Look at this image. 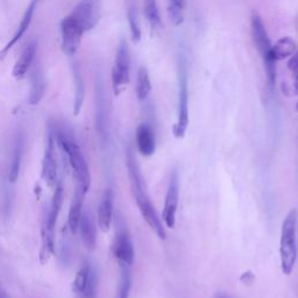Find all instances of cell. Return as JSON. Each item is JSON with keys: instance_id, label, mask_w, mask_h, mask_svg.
<instances>
[{"instance_id": "obj_1", "label": "cell", "mask_w": 298, "mask_h": 298, "mask_svg": "<svg viewBox=\"0 0 298 298\" xmlns=\"http://www.w3.org/2000/svg\"><path fill=\"white\" fill-rule=\"evenodd\" d=\"M126 166L128 171V177H130L132 193L134 196V199L138 205L139 211L142 216L143 220L148 224L153 232L158 235L161 240L166 239V229H164L162 220L160 219L158 213L155 211L154 205H153L151 198H149L146 184L142 175H141L140 168L136 162L135 156L133 154L132 149H128L126 154Z\"/></svg>"}, {"instance_id": "obj_2", "label": "cell", "mask_w": 298, "mask_h": 298, "mask_svg": "<svg viewBox=\"0 0 298 298\" xmlns=\"http://www.w3.org/2000/svg\"><path fill=\"white\" fill-rule=\"evenodd\" d=\"M50 128L54 133L55 141L62 148L64 154L69 160V164L75 174L77 185L87 192L91 185L90 169H88L85 156H84L74 133L70 128H68L66 125L62 124L50 125Z\"/></svg>"}, {"instance_id": "obj_3", "label": "cell", "mask_w": 298, "mask_h": 298, "mask_svg": "<svg viewBox=\"0 0 298 298\" xmlns=\"http://www.w3.org/2000/svg\"><path fill=\"white\" fill-rule=\"evenodd\" d=\"M297 223L298 211L292 208L282 223L280 235L281 271L284 275H290L296 265L298 255Z\"/></svg>"}, {"instance_id": "obj_4", "label": "cell", "mask_w": 298, "mask_h": 298, "mask_svg": "<svg viewBox=\"0 0 298 298\" xmlns=\"http://www.w3.org/2000/svg\"><path fill=\"white\" fill-rule=\"evenodd\" d=\"M251 29L253 41L259 54L262 58L264 71L267 75V80L271 87H274L276 83V61L273 57L272 48L273 44L269 39L267 29H265L262 19L257 13H253L251 18Z\"/></svg>"}, {"instance_id": "obj_5", "label": "cell", "mask_w": 298, "mask_h": 298, "mask_svg": "<svg viewBox=\"0 0 298 298\" xmlns=\"http://www.w3.org/2000/svg\"><path fill=\"white\" fill-rule=\"evenodd\" d=\"M189 126V88H188V71L185 56H178V110H177V122L172 128L175 138H184Z\"/></svg>"}, {"instance_id": "obj_6", "label": "cell", "mask_w": 298, "mask_h": 298, "mask_svg": "<svg viewBox=\"0 0 298 298\" xmlns=\"http://www.w3.org/2000/svg\"><path fill=\"white\" fill-rule=\"evenodd\" d=\"M67 17L83 34H85L94 29L99 22L102 17V0H80Z\"/></svg>"}, {"instance_id": "obj_7", "label": "cell", "mask_w": 298, "mask_h": 298, "mask_svg": "<svg viewBox=\"0 0 298 298\" xmlns=\"http://www.w3.org/2000/svg\"><path fill=\"white\" fill-rule=\"evenodd\" d=\"M131 53L127 42L122 40L115 54L114 67L112 69V86L115 96H119L130 83Z\"/></svg>"}, {"instance_id": "obj_8", "label": "cell", "mask_w": 298, "mask_h": 298, "mask_svg": "<svg viewBox=\"0 0 298 298\" xmlns=\"http://www.w3.org/2000/svg\"><path fill=\"white\" fill-rule=\"evenodd\" d=\"M112 249H113V255L118 261L119 265L132 267L135 259L134 246H133L130 232L127 231L124 221L120 219L116 225V232Z\"/></svg>"}, {"instance_id": "obj_9", "label": "cell", "mask_w": 298, "mask_h": 298, "mask_svg": "<svg viewBox=\"0 0 298 298\" xmlns=\"http://www.w3.org/2000/svg\"><path fill=\"white\" fill-rule=\"evenodd\" d=\"M178 202H180V177H178V172L174 170L170 176V180H169L166 200H164V206H163V212H162L163 224L166 225L168 228L175 227Z\"/></svg>"}, {"instance_id": "obj_10", "label": "cell", "mask_w": 298, "mask_h": 298, "mask_svg": "<svg viewBox=\"0 0 298 298\" xmlns=\"http://www.w3.org/2000/svg\"><path fill=\"white\" fill-rule=\"evenodd\" d=\"M55 138L54 133L49 128L47 140V147L44 151L43 160H42V177L44 182L48 184V187L54 188L57 184L58 176V167L57 160H56V151H55Z\"/></svg>"}, {"instance_id": "obj_11", "label": "cell", "mask_w": 298, "mask_h": 298, "mask_svg": "<svg viewBox=\"0 0 298 298\" xmlns=\"http://www.w3.org/2000/svg\"><path fill=\"white\" fill-rule=\"evenodd\" d=\"M36 51H38V41L36 40H32V41L27 44L25 49L22 50L21 55L15 62L13 70H12V75L15 79H23L27 76L28 71L31 70L32 66L35 61Z\"/></svg>"}, {"instance_id": "obj_12", "label": "cell", "mask_w": 298, "mask_h": 298, "mask_svg": "<svg viewBox=\"0 0 298 298\" xmlns=\"http://www.w3.org/2000/svg\"><path fill=\"white\" fill-rule=\"evenodd\" d=\"M38 4H39V0H31V3H29V5H28V7H27L25 14H23L21 21H20V25L18 27L17 32H15L14 35L10 39V41L5 44V47H4L3 49L0 50V59L5 58L6 55L10 53V50L15 46V43H17L19 40L21 39L23 35H25L27 29L31 26L32 20H33V17H34V13H35V10H36V6H38Z\"/></svg>"}, {"instance_id": "obj_13", "label": "cell", "mask_w": 298, "mask_h": 298, "mask_svg": "<svg viewBox=\"0 0 298 298\" xmlns=\"http://www.w3.org/2000/svg\"><path fill=\"white\" fill-rule=\"evenodd\" d=\"M114 213V193L112 190H106L100 199L98 206V226L103 232L111 228Z\"/></svg>"}, {"instance_id": "obj_14", "label": "cell", "mask_w": 298, "mask_h": 298, "mask_svg": "<svg viewBox=\"0 0 298 298\" xmlns=\"http://www.w3.org/2000/svg\"><path fill=\"white\" fill-rule=\"evenodd\" d=\"M78 229L82 235L83 244L88 251H94L97 245V228L95 217L90 210H84L82 213V218L79 221Z\"/></svg>"}, {"instance_id": "obj_15", "label": "cell", "mask_w": 298, "mask_h": 298, "mask_svg": "<svg viewBox=\"0 0 298 298\" xmlns=\"http://www.w3.org/2000/svg\"><path fill=\"white\" fill-rule=\"evenodd\" d=\"M31 69V92L28 97V103L31 105H38L46 92V80H44L42 69L38 62H34Z\"/></svg>"}, {"instance_id": "obj_16", "label": "cell", "mask_w": 298, "mask_h": 298, "mask_svg": "<svg viewBox=\"0 0 298 298\" xmlns=\"http://www.w3.org/2000/svg\"><path fill=\"white\" fill-rule=\"evenodd\" d=\"M85 193L86 192L79 185H76L74 196H72L70 203L69 215H68V227H69V231L72 234H75L78 231L79 221L83 213V203Z\"/></svg>"}, {"instance_id": "obj_17", "label": "cell", "mask_w": 298, "mask_h": 298, "mask_svg": "<svg viewBox=\"0 0 298 298\" xmlns=\"http://www.w3.org/2000/svg\"><path fill=\"white\" fill-rule=\"evenodd\" d=\"M136 146L141 155L152 156L155 153L156 143L153 128L148 124H141L136 128L135 133Z\"/></svg>"}, {"instance_id": "obj_18", "label": "cell", "mask_w": 298, "mask_h": 298, "mask_svg": "<svg viewBox=\"0 0 298 298\" xmlns=\"http://www.w3.org/2000/svg\"><path fill=\"white\" fill-rule=\"evenodd\" d=\"M96 98H97V127L102 136H106V98L104 83L99 76L96 80Z\"/></svg>"}, {"instance_id": "obj_19", "label": "cell", "mask_w": 298, "mask_h": 298, "mask_svg": "<svg viewBox=\"0 0 298 298\" xmlns=\"http://www.w3.org/2000/svg\"><path fill=\"white\" fill-rule=\"evenodd\" d=\"M72 76L75 83V99H74V114L78 115L83 107L84 96H85V84L82 75V70L78 62L72 63Z\"/></svg>"}, {"instance_id": "obj_20", "label": "cell", "mask_w": 298, "mask_h": 298, "mask_svg": "<svg viewBox=\"0 0 298 298\" xmlns=\"http://www.w3.org/2000/svg\"><path fill=\"white\" fill-rule=\"evenodd\" d=\"M23 148H25V136H23V134L20 133V134L17 135V138H15L13 155H12V161H11V166H10L9 178L12 183L17 182V180L19 177L20 167H21Z\"/></svg>"}, {"instance_id": "obj_21", "label": "cell", "mask_w": 298, "mask_h": 298, "mask_svg": "<svg viewBox=\"0 0 298 298\" xmlns=\"http://www.w3.org/2000/svg\"><path fill=\"white\" fill-rule=\"evenodd\" d=\"M296 51V43L291 38H282L274 44L272 48V54L275 61H281L287 57H291Z\"/></svg>"}, {"instance_id": "obj_22", "label": "cell", "mask_w": 298, "mask_h": 298, "mask_svg": "<svg viewBox=\"0 0 298 298\" xmlns=\"http://www.w3.org/2000/svg\"><path fill=\"white\" fill-rule=\"evenodd\" d=\"M135 91L136 96H138V99L141 100V102L146 100L152 91V84L151 79H149V74L144 67H141L138 71Z\"/></svg>"}, {"instance_id": "obj_23", "label": "cell", "mask_w": 298, "mask_h": 298, "mask_svg": "<svg viewBox=\"0 0 298 298\" xmlns=\"http://www.w3.org/2000/svg\"><path fill=\"white\" fill-rule=\"evenodd\" d=\"M143 14L152 28L162 27L160 11L156 0H144L143 2Z\"/></svg>"}, {"instance_id": "obj_24", "label": "cell", "mask_w": 298, "mask_h": 298, "mask_svg": "<svg viewBox=\"0 0 298 298\" xmlns=\"http://www.w3.org/2000/svg\"><path fill=\"white\" fill-rule=\"evenodd\" d=\"M120 267V282L116 290L115 298H128L132 289V275L131 267L119 265Z\"/></svg>"}, {"instance_id": "obj_25", "label": "cell", "mask_w": 298, "mask_h": 298, "mask_svg": "<svg viewBox=\"0 0 298 298\" xmlns=\"http://www.w3.org/2000/svg\"><path fill=\"white\" fill-rule=\"evenodd\" d=\"M184 0H169L168 2L169 19L175 26H181L184 21Z\"/></svg>"}, {"instance_id": "obj_26", "label": "cell", "mask_w": 298, "mask_h": 298, "mask_svg": "<svg viewBox=\"0 0 298 298\" xmlns=\"http://www.w3.org/2000/svg\"><path fill=\"white\" fill-rule=\"evenodd\" d=\"M127 19H128V25H130V31L132 35L133 42L138 43L141 40V29L139 25V20L136 17V12L134 7H130L127 11Z\"/></svg>"}, {"instance_id": "obj_27", "label": "cell", "mask_w": 298, "mask_h": 298, "mask_svg": "<svg viewBox=\"0 0 298 298\" xmlns=\"http://www.w3.org/2000/svg\"><path fill=\"white\" fill-rule=\"evenodd\" d=\"M97 285H98V276L96 273L88 281L86 287L77 295H75V298H97Z\"/></svg>"}, {"instance_id": "obj_28", "label": "cell", "mask_w": 298, "mask_h": 298, "mask_svg": "<svg viewBox=\"0 0 298 298\" xmlns=\"http://www.w3.org/2000/svg\"><path fill=\"white\" fill-rule=\"evenodd\" d=\"M288 68L291 71H295L298 69V50L296 53H293V55L290 57L288 62Z\"/></svg>"}, {"instance_id": "obj_29", "label": "cell", "mask_w": 298, "mask_h": 298, "mask_svg": "<svg viewBox=\"0 0 298 298\" xmlns=\"http://www.w3.org/2000/svg\"><path fill=\"white\" fill-rule=\"evenodd\" d=\"M293 72H295V80H293L292 91H293V95L298 96V69L295 70Z\"/></svg>"}, {"instance_id": "obj_30", "label": "cell", "mask_w": 298, "mask_h": 298, "mask_svg": "<svg viewBox=\"0 0 298 298\" xmlns=\"http://www.w3.org/2000/svg\"><path fill=\"white\" fill-rule=\"evenodd\" d=\"M215 298H234L232 296L227 295V293H224V292H217L215 295Z\"/></svg>"}, {"instance_id": "obj_31", "label": "cell", "mask_w": 298, "mask_h": 298, "mask_svg": "<svg viewBox=\"0 0 298 298\" xmlns=\"http://www.w3.org/2000/svg\"><path fill=\"white\" fill-rule=\"evenodd\" d=\"M0 298H9L7 297V295H6V292L4 291V290L0 288Z\"/></svg>"}, {"instance_id": "obj_32", "label": "cell", "mask_w": 298, "mask_h": 298, "mask_svg": "<svg viewBox=\"0 0 298 298\" xmlns=\"http://www.w3.org/2000/svg\"><path fill=\"white\" fill-rule=\"evenodd\" d=\"M296 110H297V112H298V103H297V105H296Z\"/></svg>"}]
</instances>
